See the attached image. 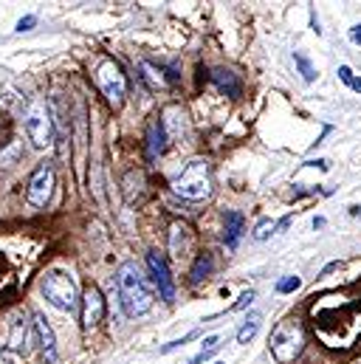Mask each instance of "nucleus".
I'll use <instances>...</instances> for the list:
<instances>
[{"label": "nucleus", "instance_id": "nucleus-20", "mask_svg": "<svg viewBox=\"0 0 361 364\" xmlns=\"http://www.w3.org/2000/svg\"><path fill=\"white\" fill-rule=\"evenodd\" d=\"M9 348H11L14 353H28V348H26V319H20V322L14 325L11 339H9Z\"/></svg>", "mask_w": 361, "mask_h": 364}, {"label": "nucleus", "instance_id": "nucleus-8", "mask_svg": "<svg viewBox=\"0 0 361 364\" xmlns=\"http://www.w3.org/2000/svg\"><path fill=\"white\" fill-rule=\"evenodd\" d=\"M147 269H150V277L161 294L164 302H173L176 299V282H173V274L167 269V260L158 255V252H150L147 255Z\"/></svg>", "mask_w": 361, "mask_h": 364}, {"label": "nucleus", "instance_id": "nucleus-1", "mask_svg": "<svg viewBox=\"0 0 361 364\" xmlns=\"http://www.w3.org/2000/svg\"><path fill=\"white\" fill-rule=\"evenodd\" d=\"M116 291H119V302H122L124 314L133 316V319L144 316L156 302L147 277L141 274V269L136 263H122L116 269Z\"/></svg>", "mask_w": 361, "mask_h": 364}, {"label": "nucleus", "instance_id": "nucleus-3", "mask_svg": "<svg viewBox=\"0 0 361 364\" xmlns=\"http://www.w3.org/2000/svg\"><path fill=\"white\" fill-rule=\"evenodd\" d=\"M173 192L183 200H206L212 195V164L206 159H192L173 181Z\"/></svg>", "mask_w": 361, "mask_h": 364}, {"label": "nucleus", "instance_id": "nucleus-7", "mask_svg": "<svg viewBox=\"0 0 361 364\" xmlns=\"http://www.w3.org/2000/svg\"><path fill=\"white\" fill-rule=\"evenodd\" d=\"M26 136L37 150H45L54 144V119L45 105H31L26 110Z\"/></svg>", "mask_w": 361, "mask_h": 364}, {"label": "nucleus", "instance_id": "nucleus-5", "mask_svg": "<svg viewBox=\"0 0 361 364\" xmlns=\"http://www.w3.org/2000/svg\"><path fill=\"white\" fill-rule=\"evenodd\" d=\"M96 85L110 107H122L127 96V80L122 74V65L116 60H102L96 68Z\"/></svg>", "mask_w": 361, "mask_h": 364}, {"label": "nucleus", "instance_id": "nucleus-14", "mask_svg": "<svg viewBox=\"0 0 361 364\" xmlns=\"http://www.w3.org/2000/svg\"><path fill=\"white\" fill-rule=\"evenodd\" d=\"M212 82H215L220 91L226 93V96H232V99H237V96H240V91H243L240 80H237L232 71H226V68H215V71H212Z\"/></svg>", "mask_w": 361, "mask_h": 364}, {"label": "nucleus", "instance_id": "nucleus-24", "mask_svg": "<svg viewBox=\"0 0 361 364\" xmlns=\"http://www.w3.org/2000/svg\"><path fill=\"white\" fill-rule=\"evenodd\" d=\"M274 229H276V223H274V220H269V218H266V220H260V223H257V229H254V240H266V237H271V235H274Z\"/></svg>", "mask_w": 361, "mask_h": 364}, {"label": "nucleus", "instance_id": "nucleus-13", "mask_svg": "<svg viewBox=\"0 0 361 364\" xmlns=\"http://www.w3.org/2000/svg\"><path fill=\"white\" fill-rule=\"evenodd\" d=\"M167 147V133H164V124L161 122H150L147 127V159L156 161Z\"/></svg>", "mask_w": 361, "mask_h": 364}, {"label": "nucleus", "instance_id": "nucleus-9", "mask_svg": "<svg viewBox=\"0 0 361 364\" xmlns=\"http://www.w3.org/2000/svg\"><path fill=\"white\" fill-rule=\"evenodd\" d=\"M80 305H82V316H80L82 328H85V331H93V328L104 319V296H102V291H99L96 285H85Z\"/></svg>", "mask_w": 361, "mask_h": 364}, {"label": "nucleus", "instance_id": "nucleus-12", "mask_svg": "<svg viewBox=\"0 0 361 364\" xmlns=\"http://www.w3.org/2000/svg\"><path fill=\"white\" fill-rule=\"evenodd\" d=\"M192 246H195V235H192V229L186 226V223H173L170 226V252H173V257L176 260H183V257H189L192 255Z\"/></svg>", "mask_w": 361, "mask_h": 364}, {"label": "nucleus", "instance_id": "nucleus-23", "mask_svg": "<svg viewBox=\"0 0 361 364\" xmlns=\"http://www.w3.org/2000/svg\"><path fill=\"white\" fill-rule=\"evenodd\" d=\"M339 80H342V82H345L350 91L361 93V77H356V74H353L347 65H342V68H339Z\"/></svg>", "mask_w": 361, "mask_h": 364}, {"label": "nucleus", "instance_id": "nucleus-25", "mask_svg": "<svg viewBox=\"0 0 361 364\" xmlns=\"http://www.w3.org/2000/svg\"><path fill=\"white\" fill-rule=\"evenodd\" d=\"M299 285H302L299 277H282V279L276 282V291H279V294H291V291H296Z\"/></svg>", "mask_w": 361, "mask_h": 364}, {"label": "nucleus", "instance_id": "nucleus-28", "mask_svg": "<svg viewBox=\"0 0 361 364\" xmlns=\"http://www.w3.org/2000/svg\"><path fill=\"white\" fill-rule=\"evenodd\" d=\"M34 26H37V17H34V14H28V17H23V20L17 23V31L23 34V31H31Z\"/></svg>", "mask_w": 361, "mask_h": 364}, {"label": "nucleus", "instance_id": "nucleus-32", "mask_svg": "<svg viewBox=\"0 0 361 364\" xmlns=\"http://www.w3.org/2000/svg\"><path fill=\"white\" fill-rule=\"evenodd\" d=\"M215 364H226V362H215Z\"/></svg>", "mask_w": 361, "mask_h": 364}, {"label": "nucleus", "instance_id": "nucleus-27", "mask_svg": "<svg viewBox=\"0 0 361 364\" xmlns=\"http://www.w3.org/2000/svg\"><path fill=\"white\" fill-rule=\"evenodd\" d=\"M195 336H198V331H192V333H186L183 339H176V342H170V345H164V348H161V353H173L176 348H183V345H186L189 339H195Z\"/></svg>", "mask_w": 361, "mask_h": 364}, {"label": "nucleus", "instance_id": "nucleus-22", "mask_svg": "<svg viewBox=\"0 0 361 364\" xmlns=\"http://www.w3.org/2000/svg\"><path fill=\"white\" fill-rule=\"evenodd\" d=\"M217 342H220L217 336H209V339L203 342V348H200V353H198V356H192V359H189V364H203V362H206V359H209V356H212V353H215V350L220 348Z\"/></svg>", "mask_w": 361, "mask_h": 364}, {"label": "nucleus", "instance_id": "nucleus-30", "mask_svg": "<svg viewBox=\"0 0 361 364\" xmlns=\"http://www.w3.org/2000/svg\"><path fill=\"white\" fill-rule=\"evenodd\" d=\"M0 364H11V362H9V356H6L3 350H0Z\"/></svg>", "mask_w": 361, "mask_h": 364}, {"label": "nucleus", "instance_id": "nucleus-4", "mask_svg": "<svg viewBox=\"0 0 361 364\" xmlns=\"http://www.w3.org/2000/svg\"><path fill=\"white\" fill-rule=\"evenodd\" d=\"M40 288H43L45 299H48L57 311H65V314L77 311V305H80V291H77V282H74V277L68 272H57V269L48 272L43 277Z\"/></svg>", "mask_w": 361, "mask_h": 364}, {"label": "nucleus", "instance_id": "nucleus-15", "mask_svg": "<svg viewBox=\"0 0 361 364\" xmlns=\"http://www.w3.org/2000/svg\"><path fill=\"white\" fill-rule=\"evenodd\" d=\"M161 124H164V133H170V136H186V113L176 105L164 110Z\"/></svg>", "mask_w": 361, "mask_h": 364}, {"label": "nucleus", "instance_id": "nucleus-21", "mask_svg": "<svg viewBox=\"0 0 361 364\" xmlns=\"http://www.w3.org/2000/svg\"><path fill=\"white\" fill-rule=\"evenodd\" d=\"M293 63H296V68H299V74H302L305 82H313V80H316V68L311 65L308 57H302L299 51H293Z\"/></svg>", "mask_w": 361, "mask_h": 364}, {"label": "nucleus", "instance_id": "nucleus-6", "mask_svg": "<svg viewBox=\"0 0 361 364\" xmlns=\"http://www.w3.org/2000/svg\"><path fill=\"white\" fill-rule=\"evenodd\" d=\"M54 186H57V170H54V161H40L28 178V186H26V200L28 206L34 209H43L48 206L51 195H54Z\"/></svg>", "mask_w": 361, "mask_h": 364}, {"label": "nucleus", "instance_id": "nucleus-19", "mask_svg": "<svg viewBox=\"0 0 361 364\" xmlns=\"http://www.w3.org/2000/svg\"><path fill=\"white\" fill-rule=\"evenodd\" d=\"M215 269V260H212V255H198V260H195V266H192V272H189V282H200V279H206L209 274Z\"/></svg>", "mask_w": 361, "mask_h": 364}, {"label": "nucleus", "instance_id": "nucleus-17", "mask_svg": "<svg viewBox=\"0 0 361 364\" xmlns=\"http://www.w3.org/2000/svg\"><path fill=\"white\" fill-rule=\"evenodd\" d=\"M141 80H144L150 88H170V85H173V80H167L164 71H161L158 65H153V63H141Z\"/></svg>", "mask_w": 361, "mask_h": 364}, {"label": "nucleus", "instance_id": "nucleus-26", "mask_svg": "<svg viewBox=\"0 0 361 364\" xmlns=\"http://www.w3.org/2000/svg\"><path fill=\"white\" fill-rule=\"evenodd\" d=\"M254 296H257L254 291H246V294H240V299H237V302H235V305L229 308V314H235V311H243V308H249V305L254 302Z\"/></svg>", "mask_w": 361, "mask_h": 364}, {"label": "nucleus", "instance_id": "nucleus-16", "mask_svg": "<svg viewBox=\"0 0 361 364\" xmlns=\"http://www.w3.org/2000/svg\"><path fill=\"white\" fill-rule=\"evenodd\" d=\"M226 246L229 249H237V243H240V237H243V215L240 212H226Z\"/></svg>", "mask_w": 361, "mask_h": 364}, {"label": "nucleus", "instance_id": "nucleus-29", "mask_svg": "<svg viewBox=\"0 0 361 364\" xmlns=\"http://www.w3.org/2000/svg\"><path fill=\"white\" fill-rule=\"evenodd\" d=\"M347 37H350V43H356V46H361V23H359V26H353V28H350V34H347Z\"/></svg>", "mask_w": 361, "mask_h": 364}, {"label": "nucleus", "instance_id": "nucleus-11", "mask_svg": "<svg viewBox=\"0 0 361 364\" xmlns=\"http://www.w3.org/2000/svg\"><path fill=\"white\" fill-rule=\"evenodd\" d=\"M31 328H34V336H37V345H40V350H43L45 364H54L57 362V339H54V331H51L48 319H45L43 314H34Z\"/></svg>", "mask_w": 361, "mask_h": 364}, {"label": "nucleus", "instance_id": "nucleus-18", "mask_svg": "<svg viewBox=\"0 0 361 364\" xmlns=\"http://www.w3.org/2000/svg\"><path fill=\"white\" fill-rule=\"evenodd\" d=\"M260 322H263V316H260V314H252V316H249V319L240 325V331H237V345H249V342L257 336Z\"/></svg>", "mask_w": 361, "mask_h": 364}, {"label": "nucleus", "instance_id": "nucleus-10", "mask_svg": "<svg viewBox=\"0 0 361 364\" xmlns=\"http://www.w3.org/2000/svg\"><path fill=\"white\" fill-rule=\"evenodd\" d=\"M122 198L127 206H141L147 200V176L144 170H130L122 181Z\"/></svg>", "mask_w": 361, "mask_h": 364}, {"label": "nucleus", "instance_id": "nucleus-31", "mask_svg": "<svg viewBox=\"0 0 361 364\" xmlns=\"http://www.w3.org/2000/svg\"><path fill=\"white\" fill-rule=\"evenodd\" d=\"M350 215H356V218H359V215H361V206H353V209H350Z\"/></svg>", "mask_w": 361, "mask_h": 364}, {"label": "nucleus", "instance_id": "nucleus-2", "mask_svg": "<svg viewBox=\"0 0 361 364\" xmlns=\"http://www.w3.org/2000/svg\"><path fill=\"white\" fill-rule=\"evenodd\" d=\"M271 356L279 364H291L299 359L302 348H305V328L296 316H288L282 322H276V328L271 331L269 339Z\"/></svg>", "mask_w": 361, "mask_h": 364}]
</instances>
